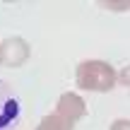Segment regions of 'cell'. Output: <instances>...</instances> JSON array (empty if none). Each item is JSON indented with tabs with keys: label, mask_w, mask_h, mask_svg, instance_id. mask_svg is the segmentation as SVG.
Returning a JSON list of instances; mask_svg holds the SVG:
<instances>
[{
	"label": "cell",
	"mask_w": 130,
	"mask_h": 130,
	"mask_svg": "<svg viewBox=\"0 0 130 130\" xmlns=\"http://www.w3.org/2000/svg\"><path fill=\"white\" fill-rule=\"evenodd\" d=\"M75 84L82 92H96V94H106L118 84L116 79V68L106 60H96L89 58L82 60L75 70Z\"/></svg>",
	"instance_id": "obj_1"
},
{
	"label": "cell",
	"mask_w": 130,
	"mask_h": 130,
	"mask_svg": "<svg viewBox=\"0 0 130 130\" xmlns=\"http://www.w3.org/2000/svg\"><path fill=\"white\" fill-rule=\"evenodd\" d=\"M31 56V46L22 36H7L0 41V65L3 68H22Z\"/></svg>",
	"instance_id": "obj_2"
},
{
	"label": "cell",
	"mask_w": 130,
	"mask_h": 130,
	"mask_svg": "<svg viewBox=\"0 0 130 130\" xmlns=\"http://www.w3.org/2000/svg\"><path fill=\"white\" fill-rule=\"evenodd\" d=\"M53 113H56L58 118H63V121H68L70 125H75V123H79L87 116V104H84V99L79 96V94L63 92L60 99H58V104H56V108H53Z\"/></svg>",
	"instance_id": "obj_3"
},
{
	"label": "cell",
	"mask_w": 130,
	"mask_h": 130,
	"mask_svg": "<svg viewBox=\"0 0 130 130\" xmlns=\"http://www.w3.org/2000/svg\"><path fill=\"white\" fill-rule=\"evenodd\" d=\"M22 104L7 82H0V130H7L19 118Z\"/></svg>",
	"instance_id": "obj_4"
},
{
	"label": "cell",
	"mask_w": 130,
	"mask_h": 130,
	"mask_svg": "<svg viewBox=\"0 0 130 130\" xmlns=\"http://www.w3.org/2000/svg\"><path fill=\"white\" fill-rule=\"evenodd\" d=\"M39 128L43 130H75V125H70L68 121H63V118H58L56 113H46V116L41 118V123H39Z\"/></svg>",
	"instance_id": "obj_5"
},
{
	"label": "cell",
	"mask_w": 130,
	"mask_h": 130,
	"mask_svg": "<svg viewBox=\"0 0 130 130\" xmlns=\"http://www.w3.org/2000/svg\"><path fill=\"white\" fill-rule=\"evenodd\" d=\"M104 7H108L111 12H123V10H130V0H106L104 3Z\"/></svg>",
	"instance_id": "obj_6"
},
{
	"label": "cell",
	"mask_w": 130,
	"mask_h": 130,
	"mask_svg": "<svg viewBox=\"0 0 130 130\" xmlns=\"http://www.w3.org/2000/svg\"><path fill=\"white\" fill-rule=\"evenodd\" d=\"M116 79H118L121 84H125V87H130V63L121 70V72H116Z\"/></svg>",
	"instance_id": "obj_7"
},
{
	"label": "cell",
	"mask_w": 130,
	"mask_h": 130,
	"mask_svg": "<svg viewBox=\"0 0 130 130\" xmlns=\"http://www.w3.org/2000/svg\"><path fill=\"white\" fill-rule=\"evenodd\" d=\"M108 130H130V118H116L108 125Z\"/></svg>",
	"instance_id": "obj_8"
},
{
	"label": "cell",
	"mask_w": 130,
	"mask_h": 130,
	"mask_svg": "<svg viewBox=\"0 0 130 130\" xmlns=\"http://www.w3.org/2000/svg\"><path fill=\"white\" fill-rule=\"evenodd\" d=\"M36 130H43V128H39V125H36Z\"/></svg>",
	"instance_id": "obj_9"
}]
</instances>
